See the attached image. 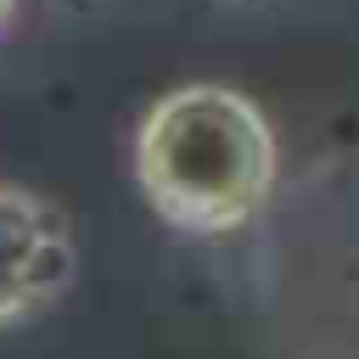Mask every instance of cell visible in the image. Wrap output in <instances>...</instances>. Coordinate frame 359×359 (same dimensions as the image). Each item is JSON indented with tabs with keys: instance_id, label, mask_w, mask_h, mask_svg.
<instances>
[{
	"instance_id": "6da1fadb",
	"label": "cell",
	"mask_w": 359,
	"mask_h": 359,
	"mask_svg": "<svg viewBox=\"0 0 359 359\" xmlns=\"http://www.w3.org/2000/svg\"><path fill=\"white\" fill-rule=\"evenodd\" d=\"M275 168L269 118L230 84H180L157 95L135 129V180L151 213L185 236L252 224L275 191Z\"/></svg>"
},
{
	"instance_id": "7a4b0ae2",
	"label": "cell",
	"mask_w": 359,
	"mask_h": 359,
	"mask_svg": "<svg viewBox=\"0 0 359 359\" xmlns=\"http://www.w3.org/2000/svg\"><path fill=\"white\" fill-rule=\"evenodd\" d=\"M79 269L67 213L22 185H0V331L50 309Z\"/></svg>"
},
{
	"instance_id": "3957f363",
	"label": "cell",
	"mask_w": 359,
	"mask_h": 359,
	"mask_svg": "<svg viewBox=\"0 0 359 359\" xmlns=\"http://www.w3.org/2000/svg\"><path fill=\"white\" fill-rule=\"evenodd\" d=\"M6 11H11V0H0V22H6Z\"/></svg>"
}]
</instances>
